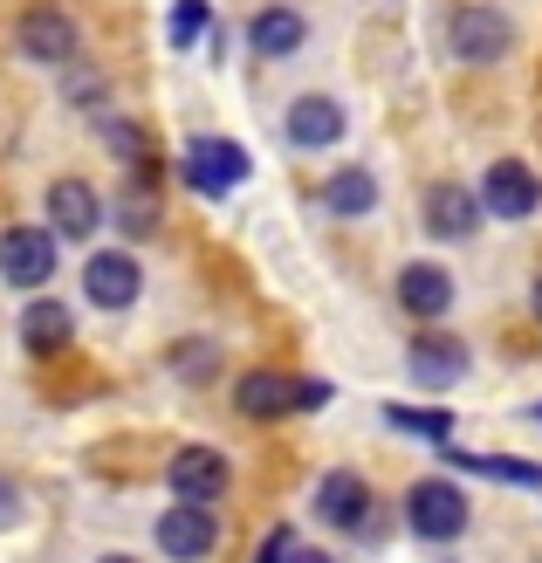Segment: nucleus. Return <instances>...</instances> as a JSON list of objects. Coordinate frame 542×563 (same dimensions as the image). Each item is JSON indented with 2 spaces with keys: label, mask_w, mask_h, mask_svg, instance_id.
<instances>
[{
  "label": "nucleus",
  "mask_w": 542,
  "mask_h": 563,
  "mask_svg": "<svg viewBox=\"0 0 542 563\" xmlns=\"http://www.w3.org/2000/svg\"><path fill=\"white\" fill-rule=\"evenodd\" d=\"M446 55L461 69H501L516 55V14L495 0H461L446 8Z\"/></svg>",
  "instance_id": "f257e3e1"
},
{
  "label": "nucleus",
  "mask_w": 542,
  "mask_h": 563,
  "mask_svg": "<svg viewBox=\"0 0 542 563\" xmlns=\"http://www.w3.org/2000/svg\"><path fill=\"white\" fill-rule=\"evenodd\" d=\"M406 529L419 543H453V537H467V522H474V501L467 488L453 482V474H419V482L406 488Z\"/></svg>",
  "instance_id": "f03ea898"
},
{
  "label": "nucleus",
  "mask_w": 542,
  "mask_h": 563,
  "mask_svg": "<svg viewBox=\"0 0 542 563\" xmlns=\"http://www.w3.org/2000/svg\"><path fill=\"white\" fill-rule=\"evenodd\" d=\"M14 48L27 55V63H42V69H69L76 55H82V27L69 8H55V0H35L21 21H14Z\"/></svg>",
  "instance_id": "7ed1b4c3"
},
{
  "label": "nucleus",
  "mask_w": 542,
  "mask_h": 563,
  "mask_svg": "<svg viewBox=\"0 0 542 563\" xmlns=\"http://www.w3.org/2000/svg\"><path fill=\"white\" fill-rule=\"evenodd\" d=\"M480 186H467V179H433V186H419V228H425V241H474L480 234Z\"/></svg>",
  "instance_id": "20e7f679"
},
{
  "label": "nucleus",
  "mask_w": 542,
  "mask_h": 563,
  "mask_svg": "<svg viewBox=\"0 0 542 563\" xmlns=\"http://www.w3.org/2000/svg\"><path fill=\"white\" fill-rule=\"evenodd\" d=\"M152 543L165 563H213L220 556V516L207 501H173L158 522H152Z\"/></svg>",
  "instance_id": "39448f33"
},
{
  "label": "nucleus",
  "mask_w": 542,
  "mask_h": 563,
  "mask_svg": "<svg viewBox=\"0 0 542 563\" xmlns=\"http://www.w3.org/2000/svg\"><path fill=\"white\" fill-rule=\"evenodd\" d=\"M179 173H186V186L199 200H226V192L254 173V158H247V145H234V137H192L179 152Z\"/></svg>",
  "instance_id": "423d86ee"
},
{
  "label": "nucleus",
  "mask_w": 542,
  "mask_h": 563,
  "mask_svg": "<svg viewBox=\"0 0 542 563\" xmlns=\"http://www.w3.org/2000/svg\"><path fill=\"white\" fill-rule=\"evenodd\" d=\"M467 364H474L467 336H453L440 323H419V336L406 344V372H412L419 391H453V385L467 378Z\"/></svg>",
  "instance_id": "0eeeda50"
},
{
  "label": "nucleus",
  "mask_w": 542,
  "mask_h": 563,
  "mask_svg": "<svg viewBox=\"0 0 542 563\" xmlns=\"http://www.w3.org/2000/svg\"><path fill=\"white\" fill-rule=\"evenodd\" d=\"M480 213H488V220H508V228L535 220V213H542V179H535V165L495 158L488 173H480Z\"/></svg>",
  "instance_id": "6e6552de"
},
{
  "label": "nucleus",
  "mask_w": 542,
  "mask_h": 563,
  "mask_svg": "<svg viewBox=\"0 0 542 563\" xmlns=\"http://www.w3.org/2000/svg\"><path fill=\"white\" fill-rule=\"evenodd\" d=\"M247 48H254V63H296V55L309 48V14L289 8V0L254 8L247 14Z\"/></svg>",
  "instance_id": "1a4fd4ad"
},
{
  "label": "nucleus",
  "mask_w": 542,
  "mask_h": 563,
  "mask_svg": "<svg viewBox=\"0 0 542 563\" xmlns=\"http://www.w3.org/2000/svg\"><path fill=\"white\" fill-rule=\"evenodd\" d=\"M344 131H351V118L330 90H302L289 103V118H281V137H289L296 152H330V145H344Z\"/></svg>",
  "instance_id": "9d476101"
},
{
  "label": "nucleus",
  "mask_w": 542,
  "mask_h": 563,
  "mask_svg": "<svg viewBox=\"0 0 542 563\" xmlns=\"http://www.w3.org/2000/svg\"><path fill=\"white\" fill-rule=\"evenodd\" d=\"M82 296L97 309H131L145 296V268H137L131 247H97V255L82 262Z\"/></svg>",
  "instance_id": "9b49d317"
},
{
  "label": "nucleus",
  "mask_w": 542,
  "mask_h": 563,
  "mask_svg": "<svg viewBox=\"0 0 542 563\" xmlns=\"http://www.w3.org/2000/svg\"><path fill=\"white\" fill-rule=\"evenodd\" d=\"M165 488H173V501H213L234 488V467H226L220 446H179L173 467H165Z\"/></svg>",
  "instance_id": "f8f14e48"
},
{
  "label": "nucleus",
  "mask_w": 542,
  "mask_h": 563,
  "mask_svg": "<svg viewBox=\"0 0 542 563\" xmlns=\"http://www.w3.org/2000/svg\"><path fill=\"white\" fill-rule=\"evenodd\" d=\"M309 509H317L323 529H344V537H357L364 516L378 509V501H370V482H364L357 467H330L323 482H317V495H309Z\"/></svg>",
  "instance_id": "ddd939ff"
},
{
  "label": "nucleus",
  "mask_w": 542,
  "mask_h": 563,
  "mask_svg": "<svg viewBox=\"0 0 542 563\" xmlns=\"http://www.w3.org/2000/svg\"><path fill=\"white\" fill-rule=\"evenodd\" d=\"M55 275V228H8L0 234V282L8 289H42Z\"/></svg>",
  "instance_id": "4468645a"
},
{
  "label": "nucleus",
  "mask_w": 542,
  "mask_h": 563,
  "mask_svg": "<svg viewBox=\"0 0 542 563\" xmlns=\"http://www.w3.org/2000/svg\"><path fill=\"white\" fill-rule=\"evenodd\" d=\"M234 412L254 419V427L289 419V412H302V378H289V372H241L234 378Z\"/></svg>",
  "instance_id": "2eb2a0df"
},
{
  "label": "nucleus",
  "mask_w": 542,
  "mask_h": 563,
  "mask_svg": "<svg viewBox=\"0 0 542 563\" xmlns=\"http://www.w3.org/2000/svg\"><path fill=\"white\" fill-rule=\"evenodd\" d=\"M391 296L398 309H406L412 323H446V309H453V275L440 262H406L391 282Z\"/></svg>",
  "instance_id": "dca6fc26"
},
{
  "label": "nucleus",
  "mask_w": 542,
  "mask_h": 563,
  "mask_svg": "<svg viewBox=\"0 0 542 563\" xmlns=\"http://www.w3.org/2000/svg\"><path fill=\"white\" fill-rule=\"evenodd\" d=\"M48 228H55V241H90V234L103 228L97 186H90V179H55V186H48Z\"/></svg>",
  "instance_id": "f3484780"
},
{
  "label": "nucleus",
  "mask_w": 542,
  "mask_h": 563,
  "mask_svg": "<svg viewBox=\"0 0 542 563\" xmlns=\"http://www.w3.org/2000/svg\"><path fill=\"white\" fill-rule=\"evenodd\" d=\"M378 173H370V165H336V173L323 179V213L330 220H344V228H357V220H370L378 213Z\"/></svg>",
  "instance_id": "a211bd4d"
},
{
  "label": "nucleus",
  "mask_w": 542,
  "mask_h": 563,
  "mask_svg": "<svg viewBox=\"0 0 542 563\" xmlns=\"http://www.w3.org/2000/svg\"><path fill=\"white\" fill-rule=\"evenodd\" d=\"M21 344H27V357H63V351L76 344L69 302H48V296L27 302V309H21Z\"/></svg>",
  "instance_id": "6ab92c4d"
},
{
  "label": "nucleus",
  "mask_w": 542,
  "mask_h": 563,
  "mask_svg": "<svg viewBox=\"0 0 542 563\" xmlns=\"http://www.w3.org/2000/svg\"><path fill=\"white\" fill-rule=\"evenodd\" d=\"M103 145L131 165V179H137V186H152V179H158V152H152V131H145V124H131V118H103Z\"/></svg>",
  "instance_id": "aec40b11"
},
{
  "label": "nucleus",
  "mask_w": 542,
  "mask_h": 563,
  "mask_svg": "<svg viewBox=\"0 0 542 563\" xmlns=\"http://www.w3.org/2000/svg\"><path fill=\"white\" fill-rule=\"evenodd\" d=\"M453 467L488 474V482H516V488H542V461H508V454H453Z\"/></svg>",
  "instance_id": "412c9836"
},
{
  "label": "nucleus",
  "mask_w": 542,
  "mask_h": 563,
  "mask_svg": "<svg viewBox=\"0 0 542 563\" xmlns=\"http://www.w3.org/2000/svg\"><path fill=\"white\" fill-rule=\"evenodd\" d=\"M385 427L412 433V440H446L453 433V412L446 406H385Z\"/></svg>",
  "instance_id": "4be33fe9"
},
{
  "label": "nucleus",
  "mask_w": 542,
  "mask_h": 563,
  "mask_svg": "<svg viewBox=\"0 0 542 563\" xmlns=\"http://www.w3.org/2000/svg\"><path fill=\"white\" fill-rule=\"evenodd\" d=\"M199 35H213V8H207V0H173V14H165V42L192 48Z\"/></svg>",
  "instance_id": "5701e85b"
},
{
  "label": "nucleus",
  "mask_w": 542,
  "mask_h": 563,
  "mask_svg": "<svg viewBox=\"0 0 542 563\" xmlns=\"http://www.w3.org/2000/svg\"><path fill=\"white\" fill-rule=\"evenodd\" d=\"M173 372H179L186 385H207V378L220 372V351L207 344V336H186V344H173Z\"/></svg>",
  "instance_id": "b1692460"
},
{
  "label": "nucleus",
  "mask_w": 542,
  "mask_h": 563,
  "mask_svg": "<svg viewBox=\"0 0 542 563\" xmlns=\"http://www.w3.org/2000/svg\"><path fill=\"white\" fill-rule=\"evenodd\" d=\"M296 556V529H268L262 550H254V563H289Z\"/></svg>",
  "instance_id": "393cba45"
},
{
  "label": "nucleus",
  "mask_w": 542,
  "mask_h": 563,
  "mask_svg": "<svg viewBox=\"0 0 542 563\" xmlns=\"http://www.w3.org/2000/svg\"><path fill=\"white\" fill-rule=\"evenodd\" d=\"M69 97H76V110H97V103H103V76H76Z\"/></svg>",
  "instance_id": "a878e982"
},
{
  "label": "nucleus",
  "mask_w": 542,
  "mask_h": 563,
  "mask_svg": "<svg viewBox=\"0 0 542 563\" xmlns=\"http://www.w3.org/2000/svg\"><path fill=\"white\" fill-rule=\"evenodd\" d=\"M289 563H336V556H323V550H309V543H296V556Z\"/></svg>",
  "instance_id": "bb28decb"
},
{
  "label": "nucleus",
  "mask_w": 542,
  "mask_h": 563,
  "mask_svg": "<svg viewBox=\"0 0 542 563\" xmlns=\"http://www.w3.org/2000/svg\"><path fill=\"white\" fill-rule=\"evenodd\" d=\"M529 309H535V323H542V275L529 282Z\"/></svg>",
  "instance_id": "cd10ccee"
},
{
  "label": "nucleus",
  "mask_w": 542,
  "mask_h": 563,
  "mask_svg": "<svg viewBox=\"0 0 542 563\" xmlns=\"http://www.w3.org/2000/svg\"><path fill=\"white\" fill-rule=\"evenodd\" d=\"M97 563H137V556H97Z\"/></svg>",
  "instance_id": "c85d7f7f"
},
{
  "label": "nucleus",
  "mask_w": 542,
  "mask_h": 563,
  "mask_svg": "<svg viewBox=\"0 0 542 563\" xmlns=\"http://www.w3.org/2000/svg\"><path fill=\"white\" fill-rule=\"evenodd\" d=\"M535 419H542V406H535Z\"/></svg>",
  "instance_id": "c756f323"
}]
</instances>
